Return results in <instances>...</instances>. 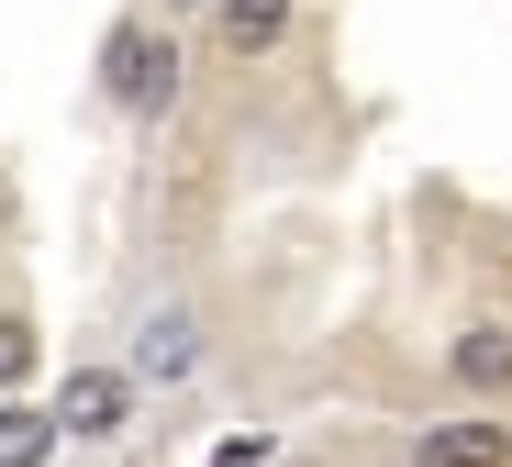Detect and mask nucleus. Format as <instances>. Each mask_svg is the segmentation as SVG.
Here are the masks:
<instances>
[{"label":"nucleus","instance_id":"0eeeda50","mask_svg":"<svg viewBox=\"0 0 512 467\" xmlns=\"http://www.w3.org/2000/svg\"><path fill=\"white\" fill-rule=\"evenodd\" d=\"M45 456H56V412L0 401V467H45Z\"/></svg>","mask_w":512,"mask_h":467},{"label":"nucleus","instance_id":"1a4fd4ad","mask_svg":"<svg viewBox=\"0 0 512 467\" xmlns=\"http://www.w3.org/2000/svg\"><path fill=\"white\" fill-rule=\"evenodd\" d=\"M212 467H268V434H234V445H212Z\"/></svg>","mask_w":512,"mask_h":467},{"label":"nucleus","instance_id":"6e6552de","mask_svg":"<svg viewBox=\"0 0 512 467\" xmlns=\"http://www.w3.org/2000/svg\"><path fill=\"white\" fill-rule=\"evenodd\" d=\"M23 379H34V323L0 312V390H23Z\"/></svg>","mask_w":512,"mask_h":467},{"label":"nucleus","instance_id":"20e7f679","mask_svg":"<svg viewBox=\"0 0 512 467\" xmlns=\"http://www.w3.org/2000/svg\"><path fill=\"white\" fill-rule=\"evenodd\" d=\"M412 467H512V423L501 412H446L412 434Z\"/></svg>","mask_w":512,"mask_h":467},{"label":"nucleus","instance_id":"7ed1b4c3","mask_svg":"<svg viewBox=\"0 0 512 467\" xmlns=\"http://www.w3.org/2000/svg\"><path fill=\"white\" fill-rule=\"evenodd\" d=\"M134 401H145V390H134V367H67L45 412H56L67 445H112V434L134 423Z\"/></svg>","mask_w":512,"mask_h":467},{"label":"nucleus","instance_id":"f257e3e1","mask_svg":"<svg viewBox=\"0 0 512 467\" xmlns=\"http://www.w3.org/2000/svg\"><path fill=\"white\" fill-rule=\"evenodd\" d=\"M101 101L134 112V123H156L167 101H179V34H167L156 12H123L101 34Z\"/></svg>","mask_w":512,"mask_h":467},{"label":"nucleus","instance_id":"9d476101","mask_svg":"<svg viewBox=\"0 0 512 467\" xmlns=\"http://www.w3.org/2000/svg\"><path fill=\"white\" fill-rule=\"evenodd\" d=\"M179 12H223V0H156V23H179Z\"/></svg>","mask_w":512,"mask_h":467},{"label":"nucleus","instance_id":"f03ea898","mask_svg":"<svg viewBox=\"0 0 512 467\" xmlns=\"http://www.w3.org/2000/svg\"><path fill=\"white\" fill-rule=\"evenodd\" d=\"M201 312L190 301H145L134 312V345H123V367H134V390H190L201 379Z\"/></svg>","mask_w":512,"mask_h":467},{"label":"nucleus","instance_id":"39448f33","mask_svg":"<svg viewBox=\"0 0 512 467\" xmlns=\"http://www.w3.org/2000/svg\"><path fill=\"white\" fill-rule=\"evenodd\" d=\"M446 379L457 390H512V323H468L446 345Z\"/></svg>","mask_w":512,"mask_h":467},{"label":"nucleus","instance_id":"423d86ee","mask_svg":"<svg viewBox=\"0 0 512 467\" xmlns=\"http://www.w3.org/2000/svg\"><path fill=\"white\" fill-rule=\"evenodd\" d=\"M290 12H301V0H223V12H212V34H223V56H279Z\"/></svg>","mask_w":512,"mask_h":467}]
</instances>
